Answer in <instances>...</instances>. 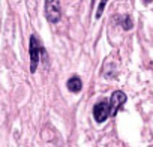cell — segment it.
I'll list each match as a JSON object with an SVG mask.
<instances>
[{
	"instance_id": "1",
	"label": "cell",
	"mask_w": 153,
	"mask_h": 147,
	"mask_svg": "<svg viewBox=\"0 0 153 147\" xmlns=\"http://www.w3.org/2000/svg\"><path fill=\"white\" fill-rule=\"evenodd\" d=\"M29 51H30V72L35 74L36 69H38V63H39L41 53H42V54L45 53L44 48H42V45H41V42H39V39H38L35 35L30 36V48H29Z\"/></svg>"
},
{
	"instance_id": "2",
	"label": "cell",
	"mask_w": 153,
	"mask_h": 147,
	"mask_svg": "<svg viewBox=\"0 0 153 147\" xmlns=\"http://www.w3.org/2000/svg\"><path fill=\"white\" fill-rule=\"evenodd\" d=\"M45 17L50 23H57L60 20V3L57 0H47L45 2Z\"/></svg>"
},
{
	"instance_id": "3",
	"label": "cell",
	"mask_w": 153,
	"mask_h": 147,
	"mask_svg": "<svg viewBox=\"0 0 153 147\" xmlns=\"http://www.w3.org/2000/svg\"><path fill=\"white\" fill-rule=\"evenodd\" d=\"M126 95L123 93V92H120V90H116L113 95H111V99H110V116H116L117 114V111L123 107V104L126 102Z\"/></svg>"
},
{
	"instance_id": "4",
	"label": "cell",
	"mask_w": 153,
	"mask_h": 147,
	"mask_svg": "<svg viewBox=\"0 0 153 147\" xmlns=\"http://www.w3.org/2000/svg\"><path fill=\"white\" fill-rule=\"evenodd\" d=\"M93 117L98 123H104L108 117H110V105L108 102L102 101V102H98L93 108Z\"/></svg>"
},
{
	"instance_id": "5",
	"label": "cell",
	"mask_w": 153,
	"mask_h": 147,
	"mask_svg": "<svg viewBox=\"0 0 153 147\" xmlns=\"http://www.w3.org/2000/svg\"><path fill=\"white\" fill-rule=\"evenodd\" d=\"M68 89H69V92H72V93H80L81 92V89H83V81H81V78L80 77H71L69 80H68Z\"/></svg>"
},
{
	"instance_id": "6",
	"label": "cell",
	"mask_w": 153,
	"mask_h": 147,
	"mask_svg": "<svg viewBox=\"0 0 153 147\" xmlns=\"http://www.w3.org/2000/svg\"><path fill=\"white\" fill-rule=\"evenodd\" d=\"M120 26L125 29V30H131L134 27V23H132V18L129 15H125V17H120Z\"/></svg>"
},
{
	"instance_id": "7",
	"label": "cell",
	"mask_w": 153,
	"mask_h": 147,
	"mask_svg": "<svg viewBox=\"0 0 153 147\" xmlns=\"http://www.w3.org/2000/svg\"><path fill=\"white\" fill-rule=\"evenodd\" d=\"M105 6H107V2H101V3H99V8H98V12H96V18H101V15H102Z\"/></svg>"
}]
</instances>
